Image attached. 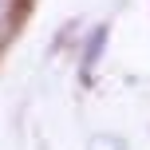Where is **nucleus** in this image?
<instances>
[{"label": "nucleus", "instance_id": "1", "mask_svg": "<svg viewBox=\"0 0 150 150\" xmlns=\"http://www.w3.org/2000/svg\"><path fill=\"white\" fill-rule=\"evenodd\" d=\"M12 16H16V0H0V36H4V28L12 24Z\"/></svg>", "mask_w": 150, "mask_h": 150}]
</instances>
